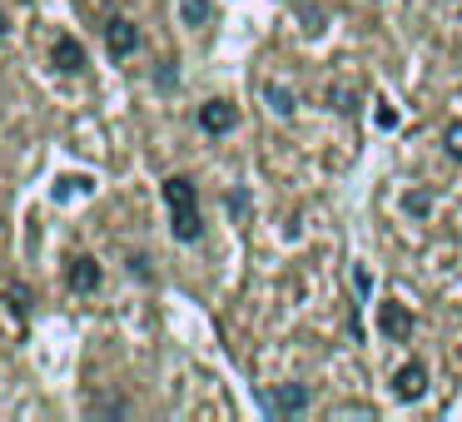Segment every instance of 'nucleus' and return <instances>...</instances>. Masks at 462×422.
<instances>
[{"label":"nucleus","instance_id":"f8f14e48","mask_svg":"<svg viewBox=\"0 0 462 422\" xmlns=\"http://www.w3.org/2000/svg\"><path fill=\"white\" fill-rule=\"evenodd\" d=\"M263 95H269L273 115H293V110H299V95H289V90H283V85H269V90H263Z\"/></svg>","mask_w":462,"mask_h":422},{"label":"nucleus","instance_id":"423d86ee","mask_svg":"<svg viewBox=\"0 0 462 422\" xmlns=\"http://www.w3.org/2000/svg\"><path fill=\"white\" fill-rule=\"evenodd\" d=\"M234 124H239V110H234L229 100H204L199 105V130L204 134H229Z\"/></svg>","mask_w":462,"mask_h":422},{"label":"nucleus","instance_id":"f257e3e1","mask_svg":"<svg viewBox=\"0 0 462 422\" xmlns=\"http://www.w3.org/2000/svg\"><path fill=\"white\" fill-rule=\"evenodd\" d=\"M164 204H170V234L180 243H194L204 234V219H199V194L184 174H170L164 179Z\"/></svg>","mask_w":462,"mask_h":422},{"label":"nucleus","instance_id":"0eeeda50","mask_svg":"<svg viewBox=\"0 0 462 422\" xmlns=\"http://www.w3.org/2000/svg\"><path fill=\"white\" fill-rule=\"evenodd\" d=\"M51 65L60 75H80L85 70V45L75 41V35H55V45H51Z\"/></svg>","mask_w":462,"mask_h":422},{"label":"nucleus","instance_id":"2eb2a0df","mask_svg":"<svg viewBox=\"0 0 462 422\" xmlns=\"http://www.w3.org/2000/svg\"><path fill=\"white\" fill-rule=\"evenodd\" d=\"M402 209H408L412 214V219H428V209H432V199H428V194H408V199H402Z\"/></svg>","mask_w":462,"mask_h":422},{"label":"nucleus","instance_id":"39448f33","mask_svg":"<svg viewBox=\"0 0 462 422\" xmlns=\"http://www.w3.org/2000/svg\"><path fill=\"white\" fill-rule=\"evenodd\" d=\"M378 333H383L388 343L412 338V313L402 308V303H378Z\"/></svg>","mask_w":462,"mask_h":422},{"label":"nucleus","instance_id":"f3484780","mask_svg":"<svg viewBox=\"0 0 462 422\" xmlns=\"http://www.w3.org/2000/svg\"><path fill=\"white\" fill-rule=\"evenodd\" d=\"M130 273H140L144 283L154 279V263H150V253H130Z\"/></svg>","mask_w":462,"mask_h":422},{"label":"nucleus","instance_id":"ddd939ff","mask_svg":"<svg viewBox=\"0 0 462 422\" xmlns=\"http://www.w3.org/2000/svg\"><path fill=\"white\" fill-rule=\"evenodd\" d=\"M180 11H184V21H189V25H204L214 15V5H209V0H184Z\"/></svg>","mask_w":462,"mask_h":422},{"label":"nucleus","instance_id":"7ed1b4c3","mask_svg":"<svg viewBox=\"0 0 462 422\" xmlns=\"http://www.w3.org/2000/svg\"><path fill=\"white\" fill-rule=\"evenodd\" d=\"M65 283H70L75 293H95L105 283V269L90 259V253H75V259L65 263Z\"/></svg>","mask_w":462,"mask_h":422},{"label":"nucleus","instance_id":"9b49d317","mask_svg":"<svg viewBox=\"0 0 462 422\" xmlns=\"http://www.w3.org/2000/svg\"><path fill=\"white\" fill-rule=\"evenodd\" d=\"M85 412H95V417H125V412H130V398H90L85 402Z\"/></svg>","mask_w":462,"mask_h":422},{"label":"nucleus","instance_id":"6e6552de","mask_svg":"<svg viewBox=\"0 0 462 422\" xmlns=\"http://www.w3.org/2000/svg\"><path fill=\"white\" fill-rule=\"evenodd\" d=\"M393 392H398L402 402L422 398V392H428V368H422V362H402V368L393 372Z\"/></svg>","mask_w":462,"mask_h":422},{"label":"nucleus","instance_id":"20e7f679","mask_svg":"<svg viewBox=\"0 0 462 422\" xmlns=\"http://www.w3.org/2000/svg\"><path fill=\"white\" fill-rule=\"evenodd\" d=\"M263 408H269L273 417H293V412L309 408V388H303V382H283V388H273L269 398H263Z\"/></svg>","mask_w":462,"mask_h":422},{"label":"nucleus","instance_id":"1a4fd4ad","mask_svg":"<svg viewBox=\"0 0 462 422\" xmlns=\"http://www.w3.org/2000/svg\"><path fill=\"white\" fill-rule=\"evenodd\" d=\"M0 298H5V308H11L21 323L31 318V298H35V293L25 289V283H5V293H0Z\"/></svg>","mask_w":462,"mask_h":422},{"label":"nucleus","instance_id":"f03ea898","mask_svg":"<svg viewBox=\"0 0 462 422\" xmlns=\"http://www.w3.org/2000/svg\"><path fill=\"white\" fill-rule=\"evenodd\" d=\"M105 50H110L115 60H130V55L140 50V25L125 21V15H110V21H105Z\"/></svg>","mask_w":462,"mask_h":422},{"label":"nucleus","instance_id":"dca6fc26","mask_svg":"<svg viewBox=\"0 0 462 422\" xmlns=\"http://www.w3.org/2000/svg\"><path fill=\"white\" fill-rule=\"evenodd\" d=\"M154 85H160V90H174V85H180V70H174V60H160V70H154Z\"/></svg>","mask_w":462,"mask_h":422},{"label":"nucleus","instance_id":"4468645a","mask_svg":"<svg viewBox=\"0 0 462 422\" xmlns=\"http://www.w3.org/2000/svg\"><path fill=\"white\" fill-rule=\"evenodd\" d=\"M442 150H448L452 160H462V120H452L448 130H442Z\"/></svg>","mask_w":462,"mask_h":422},{"label":"nucleus","instance_id":"a211bd4d","mask_svg":"<svg viewBox=\"0 0 462 422\" xmlns=\"http://www.w3.org/2000/svg\"><path fill=\"white\" fill-rule=\"evenodd\" d=\"M0 41H5V15H0Z\"/></svg>","mask_w":462,"mask_h":422},{"label":"nucleus","instance_id":"9d476101","mask_svg":"<svg viewBox=\"0 0 462 422\" xmlns=\"http://www.w3.org/2000/svg\"><path fill=\"white\" fill-rule=\"evenodd\" d=\"M328 105L338 115H358V90H353V85H333L328 90Z\"/></svg>","mask_w":462,"mask_h":422}]
</instances>
